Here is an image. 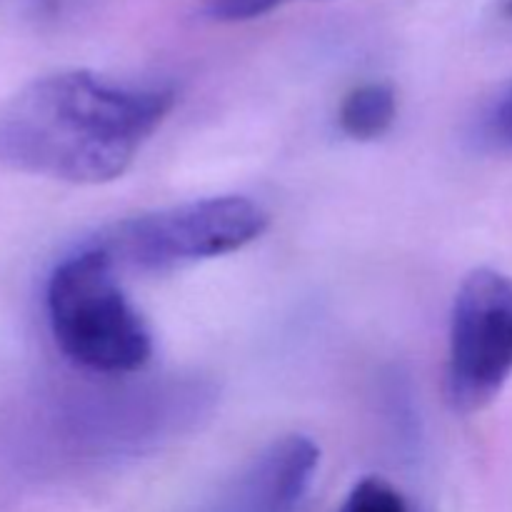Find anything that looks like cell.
<instances>
[{"label": "cell", "instance_id": "cell-1", "mask_svg": "<svg viewBox=\"0 0 512 512\" xmlns=\"http://www.w3.org/2000/svg\"><path fill=\"white\" fill-rule=\"evenodd\" d=\"M175 90L93 70L40 75L0 105V165L73 185L113 183L175 108Z\"/></svg>", "mask_w": 512, "mask_h": 512}, {"label": "cell", "instance_id": "cell-2", "mask_svg": "<svg viewBox=\"0 0 512 512\" xmlns=\"http://www.w3.org/2000/svg\"><path fill=\"white\" fill-rule=\"evenodd\" d=\"M45 310L55 345L80 368L103 375L135 373L153 355L148 325L120 288L115 263L98 245H85L55 265Z\"/></svg>", "mask_w": 512, "mask_h": 512}, {"label": "cell", "instance_id": "cell-3", "mask_svg": "<svg viewBox=\"0 0 512 512\" xmlns=\"http://www.w3.org/2000/svg\"><path fill=\"white\" fill-rule=\"evenodd\" d=\"M270 215L245 195H215L135 215L100 233L93 245L138 273H170L255 243Z\"/></svg>", "mask_w": 512, "mask_h": 512}, {"label": "cell", "instance_id": "cell-4", "mask_svg": "<svg viewBox=\"0 0 512 512\" xmlns=\"http://www.w3.org/2000/svg\"><path fill=\"white\" fill-rule=\"evenodd\" d=\"M512 375V275L478 268L460 283L450 315L445 395L455 413L488 408Z\"/></svg>", "mask_w": 512, "mask_h": 512}, {"label": "cell", "instance_id": "cell-5", "mask_svg": "<svg viewBox=\"0 0 512 512\" xmlns=\"http://www.w3.org/2000/svg\"><path fill=\"white\" fill-rule=\"evenodd\" d=\"M318 465L320 448L305 435L275 440L238 480L225 512H298Z\"/></svg>", "mask_w": 512, "mask_h": 512}, {"label": "cell", "instance_id": "cell-6", "mask_svg": "<svg viewBox=\"0 0 512 512\" xmlns=\"http://www.w3.org/2000/svg\"><path fill=\"white\" fill-rule=\"evenodd\" d=\"M398 118V95L390 83H363L340 103L338 123L348 138L368 143L393 128Z\"/></svg>", "mask_w": 512, "mask_h": 512}, {"label": "cell", "instance_id": "cell-7", "mask_svg": "<svg viewBox=\"0 0 512 512\" xmlns=\"http://www.w3.org/2000/svg\"><path fill=\"white\" fill-rule=\"evenodd\" d=\"M338 512H410L398 488L383 478H365L350 490Z\"/></svg>", "mask_w": 512, "mask_h": 512}, {"label": "cell", "instance_id": "cell-8", "mask_svg": "<svg viewBox=\"0 0 512 512\" xmlns=\"http://www.w3.org/2000/svg\"><path fill=\"white\" fill-rule=\"evenodd\" d=\"M488 138L500 148H512V83L488 115Z\"/></svg>", "mask_w": 512, "mask_h": 512}, {"label": "cell", "instance_id": "cell-9", "mask_svg": "<svg viewBox=\"0 0 512 512\" xmlns=\"http://www.w3.org/2000/svg\"><path fill=\"white\" fill-rule=\"evenodd\" d=\"M508 15H510V18H512V0H510V3H508Z\"/></svg>", "mask_w": 512, "mask_h": 512}, {"label": "cell", "instance_id": "cell-10", "mask_svg": "<svg viewBox=\"0 0 512 512\" xmlns=\"http://www.w3.org/2000/svg\"><path fill=\"white\" fill-rule=\"evenodd\" d=\"M283 3H285V0H283Z\"/></svg>", "mask_w": 512, "mask_h": 512}]
</instances>
